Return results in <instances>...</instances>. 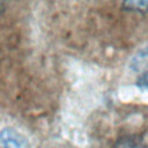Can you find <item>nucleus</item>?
Wrapping results in <instances>:
<instances>
[{"instance_id":"4","label":"nucleus","mask_w":148,"mask_h":148,"mask_svg":"<svg viewBox=\"0 0 148 148\" xmlns=\"http://www.w3.org/2000/svg\"><path fill=\"white\" fill-rule=\"evenodd\" d=\"M138 86H140L141 88L148 90V69L139 77V80H138Z\"/></svg>"},{"instance_id":"2","label":"nucleus","mask_w":148,"mask_h":148,"mask_svg":"<svg viewBox=\"0 0 148 148\" xmlns=\"http://www.w3.org/2000/svg\"><path fill=\"white\" fill-rule=\"evenodd\" d=\"M123 6L126 10L146 13L148 12V0H123Z\"/></svg>"},{"instance_id":"3","label":"nucleus","mask_w":148,"mask_h":148,"mask_svg":"<svg viewBox=\"0 0 148 148\" xmlns=\"http://www.w3.org/2000/svg\"><path fill=\"white\" fill-rule=\"evenodd\" d=\"M113 148H146V147L139 139H135L133 136H125L118 139L113 145Z\"/></svg>"},{"instance_id":"1","label":"nucleus","mask_w":148,"mask_h":148,"mask_svg":"<svg viewBox=\"0 0 148 148\" xmlns=\"http://www.w3.org/2000/svg\"><path fill=\"white\" fill-rule=\"evenodd\" d=\"M0 143L2 148H29L27 139L17 131L9 127L0 132Z\"/></svg>"},{"instance_id":"5","label":"nucleus","mask_w":148,"mask_h":148,"mask_svg":"<svg viewBox=\"0 0 148 148\" xmlns=\"http://www.w3.org/2000/svg\"><path fill=\"white\" fill-rule=\"evenodd\" d=\"M6 3H7V0H0V14L5 10V8H6Z\"/></svg>"}]
</instances>
